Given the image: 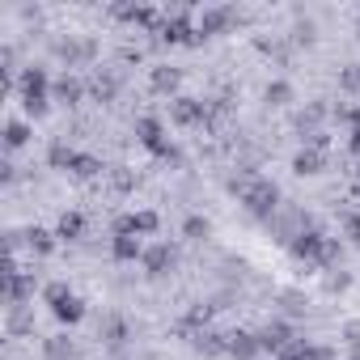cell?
<instances>
[{"label": "cell", "instance_id": "6da1fadb", "mask_svg": "<svg viewBox=\"0 0 360 360\" xmlns=\"http://www.w3.org/2000/svg\"><path fill=\"white\" fill-rule=\"evenodd\" d=\"M229 195H238V204L255 217V221H271L280 208H284V191L271 183V178H259V174H242V178H229Z\"/></svg>", "mask_w": 360, "mask_h": 360}, {"label": "cell", "instance_id": "7a4b0ae2", "mask_svg": "<svg viewBox=\"0 0 360 360\" xmlns=\"http://www.w3.org/2000/svg\"><path fill=\"white\" fill-rule=\"evenodd\" d=\"M288 255H292L297 263H305V267H318V271H335V267H343V246H339V238H326L314 221L288 242Z\"/></svg>", "mask_w": 360, "mask_h": 360}, {"label": "cell", "instance_id": "3957f363", "mask_svg": "<svg viewBox=\"0 0 360 360\" xmlns=\"http://www.w3.org/2000/svg\"><path fill=\"white\" fill-rule=\"evenodd\" d=\"M51 72L43 68V64H26L22 68V77H18V102H22V110L30 115V119H43L47 110H51Z\"/></svg>", "mask_w": 360, "mask_h": 360}, {"label": "cell", "instance_id": "277c9868", "mask_svg": "<svg viewBox=\"0 0 360 360\" xmlns=\"http://www.w3.org/2000/svg\"><path fill=\"white\" fill-rule=\"evenodd\" d=\"M131 131H136V140H140V148L144 153H153L157 161H169V165H183V153H178V144L165 136V123L157 119V115H140L136 123H131Z\"/></svg>", "mask_w": 360, "mask_h": 360}, {"label": "cell", "instance_id": "5b68a950", "mask_svg": "<svg viewBox=\"0 0 360 360\" xmlns=\"http://www.w3.org/2000/svg\"><path fill=\"white\" fill-rule=\"evenodd\" d=\"M43 305L56 314V322H60V326H77V322L85 318V297H77L64 280L43 284Z\"/></svg>", "mask_w": 360, "mask_h": 360}, {"label": "cell", "instance_id": "8992f818", "mask_svg": "<svg viewBox=\"0 0 360 360\" xmlns=\"http://www.w3.org/2000/svg\"><path fill=\"white\" fill-rule=\"evenodd\" d=\"M157 43H165V47H195V43H204V39H200V26H195V18H191L187 9H174V13L161 18Z\"/></svg>", "mask_w": 360, "mask_h": 360}, {"label": "cell", "instance_id": "52a82bcc", "mask_svg": "<svg viewBox=\"0 0 360 360\" xmlns=\"http://www.w3.org/2000/svg\"><path fill=\"white\" fill-rule=\"evenodd\" d=\"M169 123L183 127V131H195V127H208L212 123V106L204 98H191V94H178L169 102Z\"/></svg>", "mask_w": 360, "mask_h": 360}, {"label": "cell", "instance_id": "ba28073f", "mask_svg": "<svg viewBox=\"0 0 360 360\" xmlns=\"http://www.w3.org/2000/svg\"><path fill=\"white\" fill-rule=\"evenodd\" d=\"M51 56L72 72V68H85V64L98 60V43H94L89 34H68V39H56V43H51Z\"/></svg>", "mask_w": 360, "mask_h": 360}, {"label": "cell", "instance_id": "9c48e42d", "mask_svg": "<svg viewBox=\"0 0 360 360\" xmlns=\"http://www.w3.org/2000/svg\"><path fill=\"white\" fill-rule=\"evenodd\" d=\"M161 229V217L153 208H140V212H119L110 221V238H153Z\"/></svg>", "mask_w": 360, "mask_h": 360}, {"label": "cell", "instance_id": "30bf717a", "mask_svg": "<svg viewBox=\"0 0 360 360\" xmlns=\"http://www.w3.org/2000/svg\"><path fill=\"white\" fill-rule=\"evenodd\" d=\"M238 9L233 5H208L200 18H195V26H200V39H221V34H233L238 30Z\"/></svg>", "mask_w": 360, "mask_h": 360}, {"label": "cell", "instance_id": "8fae6325", "mask_svg": "<svg viewBox=\"0 0 360 360\" xmlns=\"http://www.w3.org/2000/svg\"><path fill=\"white\" fill-rule=\"evenodd\" d=\"M140 267H144V276H148V280H165V276L178 267V250H174L169 242H153V246H144Z\"/></svg>", "mask_w": 360, "mask_h": 360}, {"label": "cell", "instance_id": "7c38bea8", "mask_svg": "<svg viewBox=\"0 0 360 360\" xmlns=\"http://www.w3.org/2000/svg\"><path fill=\"white\" fill-rule=\"evenodd\" d=\"M85 98H89V81H81L77 72H60V77H56V85H51V102L77 110Z\"/></svg>", "mask_w": 360, "mask_h": 360}, {"label": "cell", "instance_id": "4fadbf2b", "mask_svg": "<svg viewBox=\"0 0 360 360\" xmlns=\"http://www.w3.org/2000/svg\"><path fill=\"white\" fill-rule=\"evenodd\" d=\"M110 18H119V22L136 26V30L157 34V26H161V18H165V13H157L153 5H110Z\"/></svg>", "mask_w": 360, "mask_h": 360}, {"label": "cell", "instance_id": "5bb4252c", "mask_svg": "<svg viewBox=\"0 0 360 360\" xmlns=\"http://www.w3.org/2000/svg\"><path fill=\"white\" fill-rule=\"evenodd\" d=\"M119 94H123V77H119L115 68H94V77H89V98L102 102V106H110Z\"/></svg>", "mask_w": 360, "mask_h": 360}, {"label": "cell", "instance_id": "9a60e30c", "mask_svg": "<svg viewBox=\"0 0 360 360\" xmlns=\"http://www.w3.org/2000/svg\"><path fill=\"white\" fill-rule=\"evenodd\" d=\"M5 297H9V305L34 301V271H22L18 263H9V271H5Z\"/></svg>", "mask_w": 360, "mask_h": 360}, {"label": "cell", "instance_id": "2e32d148", "mask_svg": "<svg viewBox=\"0 0 360 360\" xmlns=\"http://www.w3.org/2000/svg\"><path fill=\"white\" fill-rule=\"evenodd\" d=\"M148 89L174 102L178 89H183V68H174V64H153V68H148Z\"/></svg>", "mask_w": 360, "mask_h": 360}, {"label": "cell", "instance_id": "e0dca14e", "mask_svg": "<svg viewBox=\"0 0 360 360\" xmlns=\"http://www.w3.org/2000/svg\"><path fill=\"white\" fill-rule=\"evenodd\" d=\"M330 110H326V102L322 98H314V102H305L297 115H292V131L305 140V136H314V131H322V119H326Z\"/></svg>", "mask_w": 360, "mask_h": 360}, {"label": "cell", "instance_id": "ac0fdd59", "mask_svg": "<svg viewBox=\"0 0 360 360\" xmlns=\"http://www.w3.org/2000/svg\"><path fill=\"white\" fill-rule=\"evenodd\" d=\"M292 339H297V330H292V322H284V318H271V322L259 330V343H263V352H271V356H280Z\"/></svg>", "mask_w": 360, "mask_h": 360}, {"label": "cell", "instance_id": "d6986e66", "mask_svg": "<svg viewBox=\"0 0 360 360\" xmlns=\"http://www.w3.org/2000/svg\"><path fill=\"white\" fill-rule=\"evenodd\" d=\"M191 352L195 356H204V360H217V356H229V335H221V330H195L191 335Z\"/></svg>", "mask_w": 360, "mask_h": 360}, {"label": "cell", "instance_id": "ffe728a7", "mask_svg": "<svg viewBox=\"0 0 360 360\" xmlns=\"http://www.w3.org/2000/svg\"><path fill=\"white\" fill-rule=\"evenodd\" d=\"M276 360H335V347H326V343H314V339H292Z\"/></svg>", "mask_w": 360, "mask_h": 360}, {"label": "cell", "instance_id": "44dd1931", "mask_svg": "<svg viewBox=\"0 0 360 360\" xmlns=\"http://www.w3.org/2000/svg\"><path fill=\"white\" fill-rule=\"evenodd\" d=\"M263 343L259 330H229V360H259Z\"/></svg>", "mask_w": 360, "mask_h": 360}, {"label": "cell", "instance_id": "7402d4cb", "mask_svg": "<svg viewBox=\"0 0 360 360\" xmlns=\"http://www.w3.org/2000/svg\"><path fill=\"white\" fill-rule=\"evenodd\" d=\"M98 339H102L106 347H115V352H119V347L131 339V326H127V318H119V314H106V318H102V326H98Z\"/></svg>", "mask_w": 360, "mask_h": 360}, {"label": "cell", "instance_id": "603a6c76", "mask_svg": "<svg viewBox=\"0 0 360 360\" xmlns=\"http://www.w3.org/2000/svg\"><path fill=\"white\" fill-rule=\"evenodd\" d=\"M326 169V153H318V148H297L292 153V174L297 178H318Z\"/></svg>", "mask_w": 360, "mask_h": 360}, {"label": "cell", "instance_id": "cb8c5ba5", "mask_svg": "<svg viewBox=\"0 0 360 360\" xmlns=\"http://www.w3.org/2000/svg\"><path fill=\"white\" fill-rule=\"evenodd\" d=\"M22 238H26V250H30V255H39V259L56 255V246H60L56 229H43V225H30V229H26Z\"/></svg>", "mask_w": 360, "mask_h": 360}, {"label": "cell", "instance_id": "d4e9b609", "mask_svg": "<svg viewBox=\"0 0 360 360\" xmlns=\"http://www.w3.org/2000/svg\"><path fill=\"white\" fill-rule=\"evenodd\" d=\"M263 102H267L271 110H284V106H292V102H297V89H292V81H284V77L267 81V85H263Z\"/></svg>", "mask_w": 360, "mask_h": 360}, {"label": "cell", "instance_id": "484cf974", "mask_svg": "<svg viewBox=\"0 0 360 360\" xmlns=\"http://www.w3.org/2000/svg\"><path fill=\"white\" fill-rule=\"evenodd\" d=\"M85 225H89L85 212H77V208H72V212H60V221H56V238H60V242H81V238H85Z\"/></svg>", "mask_w": 360, "mask_h": 360}, {"label": "cell", "instance_id": "4316f807", "mask_svg": "<svg viewBox=\"0 0 360 360\" xmlns=\"http://www.w3.org/2000/svg\"><path fill=\"white\" fill-rule=\"evenodd\" d=\"M5 330H9L13 339L34 335V309H30V305H9V314H5Z\"/></svg>", "mask_w": 360, "mask_h": 360}, {"label": "cell", "instance_id": "83f0119b", "mask_svg": "<svg viewBox=\"0 0 360 360\" xmlns=\"http://www.w3.org/2000/svg\"><path fill=\"white\" fill-rule=\"evenodd\" d=\"M43 360H81V347L68 335H51L43 339Z\"/></svg>", "mask_w": 360, "mask_h": 360}, {"label": "cell", "instance_id": "f1b7e54d", "mask_svg": "<svg viewBox=\"0 0 360 360\" xmlns=\"http://www.w3.org/2000/svg\"><path fill=\"white\" fill-rule=\"evenodd\" d=\"M110 259L115 263H140L144 259V238H110Z\"/></svg>", "mask_w": 360, "mask_h": 360}, {"label": "cell", "instance_id": "f546056e", "mask_svg": "<svg viewBox=\"0 0 360 360\" xmlns=\"http://www.w3.org/2000/svg\"><path fill=\"white\" fill-rule=\"evenodd\" d=\"M72 178H81V183H94V178H102L106 174V161L102 157H94V153H77V161H72V169H68Z\"/></svg>", "mask_w": 360, "mask_h": 360}, {"label": "cell", "instance_id": "4dcf8cb0", "mask_svg": "<svg viewBox=\"0 0 360 360\" xmlns=\"http://www.w3.org/2000/svg\"><path fill=\"white\" fill-rule=\"evenodd\" d=\"M77 153H81V148H72L68 140H51V144H47V165L68 174V169H72V161H77Z\"/></svg>", "mask_w": 360, "mask_h": 360}, {"label": "cell", "instance_id": "1f68e13d", "mask_svg": "<svg viewBox=\"0 0 360 360\" xmlns=\"http://www.w3.org/2000/svg\"><path fill=\"white\" fill-rule=\"evenodd\" d=\"M212 314H217L212 301H195V305L183 314V326H187L191 335H195V330H208V326H212Z\"/></svg>", "mask_w": 360, "mask_h": 360}, {"label": "cell", "instance_id": "d6a6232c", "mask_svg": "<svg viewBox=\"0 0 360 360\" xmlns=\"http://www.w3.org/2000/svg\"><path fill=\"white\" fill-rule=\"evenodd\" d=\"M30 136H34V127H30V123H22V119H9V123H5V148H9V153L26 148V144H30Z\"/></svg>", "mask_w": 360, "mask_h": 360}, {"label": "cell", "instance_id": "836d02e7", "mask_svg": "<svg viewBox=\"0 0 360 360\" xmlns=\"http://www.w3.org/2000/svg\"><path fill=\"white\" fill-rule=\"evenodd\" d=\"M183 238H187V242H208V238H212V221L200 217V212H191V217L183 221Z\"/></svg>", "mask_w": 360, "mask_h": 360}, {"label": "cell", "instance_id": "e575fe53", "mask_svg": "<svg viewBox=\"0 0 360 360\" xmlns=\"http://www.w3.org/2000/svg\"><path fill=\"white\" fill-rule=\"evenodd\" d=\"M339 94L360 98V64H343L339 68Z\"/></svg>", "mask_w": 360, "mask_h": 360}, {"label": "cell", "instance_id": "d590c367", "mask_svg": "<svg viewBox=\"0 0 360 360\" xmlns=\"http://www.w3.org/2000/svg\"><path fill=\"white\" fill-rule=\"evenodd\" d=\"M292 43H297V47H314V43H318V26H314L309 18H297V22H292Z\"/></svg>", "mask_w": 360, "mask_h": 360}, {"label": "cell", "instance_id": "8d00e7d4", "mask_svg": "<svg viewBox=\"0 0 360 360\" xmlns=\"http://www.w3.org/2000/svg\"><path fill=\"white\" fill-rule=\"evenodd\" d=\"M110 183H115V191H119V195H131L140 178H136L131 169H110Z\"/></svg>", "mask_w": 360, "mask_h": 360}, {"label": "cell", "instance_id": "74e56055", "mask_svg": "<svg viewBox=\"0 0 360 360\" xmlns=\"http://www.w3.org/2000/svg\"><path fill=\"white\" fill-rule=\"evenodd\" d=\"M322 288H326V292H347V288H352V276H347L343 267H339V276H335V271H326Z\"/></svg>", "mask_w": 360, "mask_h": 360}, {"label": "cell", "instance_id": "f35d334b", "mask_svg": "<svg viewBox=\"0 0 360 360\" xmlns=\"http://www.w3.org/2000/svg\"><path fill=\"white\" fill-rule=\"evenodd\" d=\"M343 233H347V242L360 250V212H347V217H343Z\"/></svg>", "mask_w": 360, "mask_h": 360}, {"label": "cell", "instance_id": "ab89813d", "mask_svg": "<svg viewBox=\"0 0 360 360\" xmlns=\"http://www.w3.org/2000/svg\"><path fill=\"white\" fill-rule=\"evenodd\" d=\"M339 335H343V343H347V347H356V343H360V318L343 322V326H339Z\"/></svg>", "mask_w": 360, "mask_h": 360}, {"label": "cell", "instance_id": "60d3db41", "mask_svg": "<svg viewBox=\"0 0 360 360\" xmlns=\"http://www.w3.org/2000/svg\"><path fill=\"white\" fill-rule=\"evenodd\" d=\"M343 123H347V136H360V106L356 110H343Z\"/></svg>", "mask_w": 360, "mask_h": 360}, {"label": "cell", "instance_id": "b9f144b4", "mask_svg": "<svg viewBox=\"0 0 360 360\" xmlns=\"http://www.w3.org/2000/svg\"><path fill=\"white\" fill-rule=\"evenodd\" d=\"M284 309H288V314H301L305 305H301V297H297V292H284Z\"/></svg>", "mask_w": 360, "mask_h": 360}, {"label": "cell", "instance_id": "7bdbcfd3", "mask_svg": "<svg viewBox=\"0 0 360 360\" xmlns=\"http://www.w3.org/2000/svg\"><path fill=\"white\" fill-rule=\"evenodd\" d=\"M0 169H5V174H0V178H5V183H18V165H13V161H5Z\"/></svg>", "mask_w": 360, "mask_h": 360}, {"label": "cell", "instance_id": "ee69618b", "mask_svg": "<svg viewBox=\"0 0 360 360\" xmlns=\"http://www.w3.org/2000/svg\"><path fill=\"white\" fill-rule=\"evenodd\" d=\"M347 148H352V153L360 157V136H347Z\"/></svg>", "mask_w": 360, "mask_h": 360}, {"label": "cell", "instance_id": "f6af8a7d", "mask_svg": "<svg viewBox=\"0 0 360 360\" xmlns=\"http://www.w3.org/2000/svg\"><path fill=\"white\" fill-rule=\"evenodd\" d=\"M347 360H360V343H356V347H347Z\"/></svg>", "mask_w": 360, "mask_h": 360}, {"label": "cell", "instance_id": "bcb514c9", "mask_svg": "<svg viewBox=\"0 0 360 360\" xmlns=\"http://www.w3.org/2000/svg\"><path fill=\"white\" fill-rule=\"evenodd\" d=\"M356 43H360V18H356Z\"/></svg>", "mask_w": 360, "mask_h": 360}]
</instances>
